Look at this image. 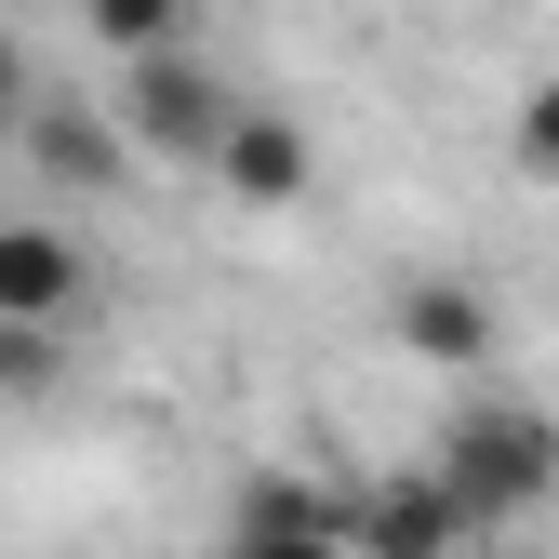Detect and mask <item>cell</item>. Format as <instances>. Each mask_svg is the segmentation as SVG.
Instances as JSON below:
<instances>
[{
	"label": "cell",
	"mask_w": 559,
	"mask_h": 559,
	"mask_svg": "<svg viewBox=\"0 0 559 559\" xmlns=\"http://www.w3.org/2000/svg\"><path fill=\"white\" fill-rule=\"evenodd\" d=\"M27 147H40V174H67V187H133V147H120V120L107 107H27Z\"/></svg>",
	"instance_id": "cell-8"
},
{
	"label": "cell",
	"mask_w": 559,
	"mask_h": 559,
	"mask_svg": "<svg viewBox=\"0 0 559 559\" xmlns=\"http://www.w3.org/2000/svg\"><path fill=\"white\" fill-rule=\"evenodd\" d=\"M386 333H400L427 373H493V333H507V320H493V294H479V280H400Z\"/></svg>",
	"instance_id": "cell-3"
},
{
	"label": "cell",
	"mask_w": 559,
	"mask_h": 559,
	"mask_svg": "<svg viewBox=\"0 0 559 559\" xmlns=\"http://www.w3.org/2000/svg\"><path fill=\"white\" fill-rule=\"evenodd\" d=\"M81 253H67L53 227H0V333H53L67 307H81Z\"/></svg>",
	"instance_id": "cell-6"
},
{
	"label": "cell",
	"mask_w": 559,
	"mask_h": 559,
	"mask_svg": "<svg viewBox=\"0 0 559 559\" xmlns=\"http://www.w3.org/2000/svg\"><path fill=\"white\" fill-rule=\"evenodd\" d=\"M227 81L214 67H187V53H133L120 67V147H160L174 174H214V147H227Z\"/></svg>",
	"instance_id": "cell-2"
},
{
	"label": "cell",
	"mask_w": 559,
	"mask_h": 559,
	"mask_svg": "<svg viewBox=\"0 0 559 559\" xmlns=\"http://www.w3.org/2000/svg\"><path fill=\"white\" fill-rule=\"evenodd\" d=\"M81 27L133 67V53H187V0H81Z\"/></svg>",
	"instance_id": "cell-9"
},
{
	"label": "cell",
	"mask_w": 559,
	"mask_h": 559,
	"mask_svg": "<svg viewBox=\"0 0 559 559\" xmlns=\"http://www.w3.org/2000/svg\"><path fill=\"white\" fill-rule=\"evenodd\" d=\"M27 120V53H14V27H0V133Z\"/></svg>",
	"instance_id": "cell-12"
},
{
	"label": "cell",
	"mask_w": 559,
	"mask_h": 559,
	"mask_svg": "<svg viewBox=\"0 0 559 559\" xmlns=\"http://www.w3.org/2000/svg\"><path fill=\"white\" fill-rule=\"evenodd\" d=\"M427 479H440V507H453L466 533H479V520H533V507L559 493V427H546L533 400H466Z\"/></svg>",
	"instance_id": "cell-1"
},
{
	"label": "cell",
	"mask_w": 559,
	"mask_h": 559,
	"mask_svg": "<svg viewBox=\"0 0 559 559\" xmlns=\"http://www.w3.org/2000/svg\"><path fill=\"white\" fill-rule=\"evenodd\" d=\"M227 559H346V546H227Z\"/></svg>",
	"instance_id": "cell-13"
},
{
	"label": "cell",
	"mask_w": 559,
	"mask_h": 559,
	"mask_svg": "<svg viewBox=\"0 0 559 559\" xmlns=\"http://www.w3.org/2000/svg\"><path fill=\"white\" fill-rule=\"evenodd\" d=\"M507 160H520L533 187H559V67H546L533 94H520V120H507Z\"/></svg>",
	"instance_id": "cell-10"
},
{
	"label": "cell",
	"mask_w": 559,
	"mask_h": 559,
	"mask_svg": "<svg viewBox=\"0 0 559 559\" xmlns=\"http://www.w3.org/2000/svg\"><path fill=\"white\" fill-rule=\"evenodd\" d=\"M214 174L253 200V214L307 200V120H280V107H240V120H227V147H214Z\"/></svg>",
	"instance_id": "cell-7"
},
{
	"label": "cell",
	"mask_w": 559,
	"mask_h": 559,
	"mask_svg": "<svg viewBox=\"0 0 559 559\" xmlns=\"http://www.w3.org/2000/svg\"><path fill=\"white\" fill-rule=\"evenodd\" d=\"M227 546H346V493L294 479V466H253L240 507H227Z\"/></svg>",
	"instance_id": "cell-5"
},
{
	"label": "cell",
	"mask_w": 559,
	"mask_h": 559,
	"mask_svg": "<svg viewBox=\"0 0 559 559\" xmlns=\"http://www.w3.org/2000/svg\"><path fill=\"white\" fill-rule=\"evenodd\" d=\"M14 14H27V0H0V27H14Z\"/></svg>",
	"instance_id": "cell-14"
},
{
	"label": "cell",
	"mask_w": 559,
	"mask_h": 559,
	"mask_svg": "<svg viewBox=\"0 0 559 559\" xmlns=\"http://www.w3.org/2000/svg\"><path fill=\"white\" fill-rule=\"evenodd\" d=\"M53 373H67V346H53V333H0V400H40Z\"/></svg>",
	"instance_id": "cell-11"
},
{
	"label": "cell",
	"mask_w": 559,
	"mask_h": 559,
	"mask_svg": "<svg viewBox=\"0 0 559 559\" xmlns=\"http://www.w3.org/2000/svg\"><path fill=\"white\" fill-rule=\"evenodd\" d=\"M466 520L440 507V479H373V493H346V559H453Z\"/></svg>",
	"instance_id": "cell-4"
}]
</instances>
